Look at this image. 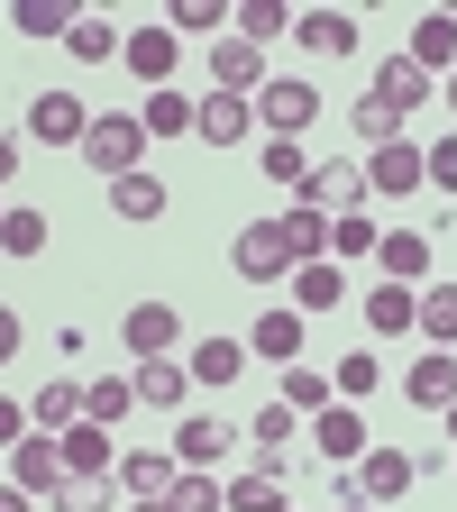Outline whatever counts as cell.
Masks as SVG:
<instances>
[{
	"label": "cell",
	"mask_w": 457,
	"mask_h": 512,
	"mask_svg": "<svg viewBox=\"0 0 457 512\" xmlns=\"http://www.w3.org/2000/svg\"><path fill=\"white\" fill-rule=\"evenodd\" d=\"M138 156H147V119H138V110H92L83 165H92L101 183H119V174H138Z\"/></svg>",
	"instance_id": "obj_1"
},
{
	"label": "cell",
	"mask_w": 457,
	"mask_h": 512,
	"mask_svg": "<svg viewBox=\"0 0 457 512\" xmlns=\"http://www.w3.org/2000/svg\"><path fill=\"white\" fill-rule=\"evenodd\" d=\"M229 266H238V284H293V238H284V220H247L238 238H229Z\"/></svg>",
	"instance_id": "obj_2"
},
{
	"label": "cell",
	"mask_w": 457,
	"mask_h": 512,
	"mask_svg": "<svg viewBox=\"0 0 457 512\" xmlns=\"http://www.w3.org/2000/svg\"><path fill=\"white\" fill-rule=\"evenodd\" d=\"M348 476H357V503H366V512H384L394 494H412V485H421V458H412V448H394V439H375Z\"/></svg>",
	"instance_id": "obj_3"
},
{
	"label": "cell",
	"mask_w": 457,
	"mask_h": 512,
	"mask_svg": "<svg viewBox=\"0 0 457 512\" xmlns=\"http://www.w3.org/2000/svg\"><path fill=\"white\" fill-rule=\"evenodd\" d=\"M421 183H430V147H421V138H384V147H366V192L403 202V192H421Z\"/></svg>",
	"instance_id": "obj_4"
},
{
	"label": "cell",
	"mask_w": 457,
	"mask_h": 512,
	"mask_svg": "<svg viewBox=\"0 0 457 512\" xmlns=\"http://www.w3.org/2000/svg\"><path fill=\"white\" fill-rule=\"evenodd\" d=\"M174 339H183V311L174 302H128L119 311V348L128 357H174Z\"/></svg>",
	"instance_id": "obj_5"
},
{
	"label": "cell",
	"mask_w": 457,
	"mask_h": 512,
	"mask_svg": "<svg viewBox=\"0 0 457 512\" xmlns=\"http://www.w3.org/2000/svg\"><path fill=\"white\" fill-rule=\"evenodd\" d=\"M366 448H375V430H366V412H357V403H330V412L311 421V458H330V467H357Z\"/></svg>",
	"instance_id": "obj_6"
},
{
	"label": "cell",
	"mask_w": 457,
	"mask_h": 512,
	"mask_svg": "<svg viewBox=\"0 0 457 512\" xmlns=\"http://www.w3.org/2000/svg\"><path fill=\"white\" fill-rule=\"evenodd\" d=\"M119 64H128V74H138L147 92H165L174 83V64H183V37L156 19V28H128V46H119Z\"/></svg>",
	"instance_id": "obj_7"
},
{
	"label": "cell",
	"mask_w": 457,
	"mask_h": 512,
	"mask_svg": "<svg viewBox=\"0 0 457 512\" xmlns=\"http://www.w3.org/2000/svg\"><path fill=\"white\" fill-rule=\"evenodd\" d=\"M311 119H320V83H266L256 92V128L266 138H302Z\"/></svg>",
	"instance_id": "obj_8"
},
{
	"label": "cell",
	"mask_w": 457,
	"mask_h": 512,
	"mask_svg": "<svg viewBox=\"0 0 457 512\" xmlns=\"http://www.w3.org/2000/svg\"><path fill=\"white\" fill-rule=\"evenodd\" d=\"M275 74H266V46H247V37H211V92H266Z\"/></svg>",
	"instance_id": "obj_9"
},
{
	"label": "cell",
	"mask_w": 457,
	"mask_h": 512,
	"mask_svg": "<svg viewBox=\"0 0 457 512\" xmlns=\"http://www.w3.org/2000/svg\"><path fill=\"white\" fill-rule=\"evenodd\" d=\"M403 55L421 64L430 83H448V74H457V10H421V19H412V46H403Z\"/></svg>",
	"instance_id": "obj_10"
},
{
	"label": "cell",
	"mask_w": 457,
	"mask_h": 512,
	"mask_svg": "<svg viewBox=\"0 0 457 512\" xmlns=\"http://www.w3.org/2000/svg\"><path fill=\"white\" fill-rule=\"evenodd\" d=\"M83 128H92V110H83L74 92H37V101H28V138H37V147H83Z\"/></svg>",
	"instance_id": "obj_11"
},
{
	"label": "cell",
	"mask_w": 457,
	"mask_h": 512,
	"mask_svg": "<svg viewBox=\"0 0 457 512\" xmlns=\"http://www.w3.org/2000/svg\"><path fill=\"white\" fill-rule=\"evenodd\" d=\"M192 138H202V147H238V138H256V101H247V92H202Z\"/></svg>",
	"instance_id": "obj_12"
},
{
	"label": "cell",
	"mask_w": 457,
	"mask_h": 512,
	"mask_svg": "<svg viewBox=\"0 0 457 512\" xmlns=\"http://www.w3.org/2000/svg\"><path fill=\"white\" fill-rule=\"evenodd\" d=\"M293 46H302L311 64H339V55H357V19H348V10H302V19H293Z\"/></svg>",
	"instance_id": "obj_13"
},
{
	"label": "cell",
	"mask_w": 457,
	"mask_h": 512,
	"mask_svg": "<svg viewBox=\"0 0 457 512\" xmlns=\"http://www.w3.org/2000/svg\"><path fill=\"white\" fill-rule=\"evenodd\" d=\"M55 448H64V476H119V458H128V448H119L101 421H74Z\"/></svg>",
	"instance_id": "obj_14"
},
{
	"label": "cell",
	"mask_w": 457,
	"mask_h": 512,
	"mask_svg": "<svg viewBox=\"0 0 457 512\" xmlns=\"http://www.w3.org/2000/svg\"><path fill=\"white\" fill-rule=\"evenodd\" d=\"M247 357H266V366H293V357H302V311H293V302L256 311V320H247Z\"/></svg>",
	"instance_id": "obj_15"
},
{
	"label": "cell",
	"mask_w": 457,
	"mask_h": 512,
	"mask_svg": "<svg viewBox=\"0 0 457 512\" xmlns=\"http://www.w3.org/2000/svg\"><path fill=\"white\" fill-rule=\"evenodd\" d=\"M128 384H138V403H147V412H183L192 366H183V357H138V366H128Z\"/></svg>",
	"instance_id": "obj_16"
},
{
	"label": "cell",
	"mask_w": 457,
	"mask_h": 512,
	"mask_svg": "<svg viewBox=\"0 0 457 512\" xmlns=\"http://www.w3.org/2000/svg\"><path fill=\"white\" fill-rule=\"evenodd\" d=\"M10 485H28V494H55V485H64V448H55V430H28V439L10 448Z\"/></svg>",
	"instance_id": "obj_17"
},
{
	"label": "cell",
	"mask_w": 457,
	"mask_h": 512,
	"mask_svg": "<svg viewBox=\"0 0 457 512\" xmlns=\"http://www.w3.org/2000/svg\"><path fill=\"white\" fill-rule=\"evenodd\" d=\"M366 330H375V339L421 330V284H384V275H375V293H366Z\"/></svg>",
	"instance_id": "obj_18"
},
{
	"label": "cell",
	"mask_w": 457,
	"mask_h": 512,
	"mask_svg": "<svg viewBox=\"0 0 457 512\" xmlns=\"http://www.w3.org/2000/svg\"><path fill=\"white\" fill-rule=\"evenodd\" d=\"M229 448H238V430L211 421V412H183V421H174V458H183V467H220Z\"/></svg>",
	"instance_id": "obj_19"
},
{
	"label": "cell",
	"mask_w": 457,
	"mask_h": 512,
	"mask_svg": "<svg viewBox=\"0 0 457 512\" xmlns=\"http://www.w3.org/2000/svg\"><path fill=\"white\" fill-rule=\"evenodd\" d=\"M403 403H421V412H448V403H457V348H430V357L403 375Z\"/></svg>",
	"instance_id": "obj_20"
},
{
	"label": "cell",
	"mask_w": 457,
	"mask_h": 512,
	"mask_svg": "<svg viewBox=\"0 0 457 512\" xmlns=\"http://www.w3.org/2000/svg\"><path fill=\"white\" fill-rule=\"evenodd\" d=\"M311 202L330 211V220H348V211H366V165H311Z\"/></svg>",
	"instance_id": "obj_21"
},
{
	"label": "cell",
	"mask_w": 457,
	"mask_h": 512,
	"mask_svg": "<svg viewBox=\"0 0 457 512\" xmlns=\"http://www.w3.org/2000/svg\"><path fill=\"white\" fill-rule=\"evenodd\" d=\"M293 430H302V412H293V403H266V412H256V421H247L256 467H275V476H284V467H293Z\"/></svg>",
	"instance_id": "obj_22"
},
{
	"label": "cell",
	"mask_w": 457,
	"mask_h": 512,
	"mask_svg": "<svg viewBox=\"0 0 457 512\" xmlns=\"http://www.w3.org/2000/svg\"><path fill=\"white\" fill-rule=\"evenodd\" d=\"M174 476H183L174 448H128V458H119V494H138V503H147V494H165Z\"/></svg>",
	"instance_id": "obj_23"
},
{
	"label": "cell",
	"mask_w": 457,
	"mask_h": 512,
	"mask_svg": "<svg viewBox=\"0 0 457 512\" xmlns=\"http://www.w3.org/2000/svg\"><path fill=\"white\" fill-rule=\"evenodd\" d=\"M229 19H238V37L247 46H275V37H293V0H229Z\"/></svg>",
	"instance_id": "obj_24"
},
{
	"label": "cell",
	"mask_w": 457,
	"mask_h": 512,
	"mask_svg": "<svg viewBox=\"0 0 457 512\" xmlns=\"http://www.w3.org/2000/svg\"><path fill=\"white\" fill-rule=\"evenodd\" d=\"M375 266H384V284H421V275H430V238H421V229H384Z\"/></svg>",
	"instance_id": "obj_25"
},
{
	"label": "cell",
	"mask_w": 457,
	"mask_h": 512,
	"mask_svg": "<svg viewBox=\"0 0 457 512\" xmlns=\"http://www.w3.org/2000/svg\"><path fill=\"white\" fill-rule=\"evenodd\" d=\"M366 92H384V101H394V110H403V119H412V110H421V101H430V92H439V83H430V74H421V64H412V55H384V74H375V83H366Z\"/></svg>",
	"instance_id": "obj_26"
},
{
	"label": "cell",
	"mask_w": 457,
	"mask_h": 512,
	"mask_svg": "<svg viewBox=\"0 0 457 512\" xmlns=\"http://www.w3.org/2000/svg\"><path fill=\"white\" fill-rule=\"evenodd\" d=\"M284 238H293V256H302V266H320V256H330V211H320L311 192H293V211H284Z\"/></svg>",
	"instance_id": "obj_27"
},
{
	"label": "cell",
	"mask_w": 457,
	"mask_h": 512,
	"mask_svg": "<svg viewBox=\"0 0 457 512\" xmlns=\"http://www.w3.org/2000/svg\"><path fill=\"white\" fill-rule=\"evenodd\" d=\"M138 119H147V138H192V119H202V101H192V92H147L138 101Z\"/></svg>",
	"instance_id": "obj_28"
},
{
	"label": "cell",
	"mask_w": 457,
	"mask_h": 512,
	"mask_svg": "<svg viewBox=\"0 0 457 512\" xmlns=\"http://www.w3.org/2000/svg\"><path fill=\"white\" fill-rule=\"evenodd\" d=\"M28 421L64 439V430L83 421V384H74V375H55V384H37V403H28Z\"/></svg>",
	"instance_id": "obj_29"
},
{
	"label": "cell",
	"mask_w": 457,
	"mask_h": 512,
	"mask_svg": "<svg viewBox=\"0 0 457 512\" xmlns=\"http://www.w3.org/2000/svg\"><path fill=\"white\" fill-rule=\"evenodd\" d=\"M128 412H138V384H128V375H92V384H83V421L119 430Z\"/></svg>",
	"instance_id": "obj_30"
},
{
	"label": "cell",
	"mask_w": 457,
	"mask_h": 512,
	"mask_svg": "<svg viewBox=\"0 0 457 512\" xmlns=\"http://www.w3.org/2000/svg\"><path fill=\"white\" fill-rule=\"evenodd\" d=\"M348 293V275H339V256H320V266H293V311L311 320V311H330Z\"/></svg>",
	"instance_id": "obj_31"
},
{
	"label": "cell",
	"mask_w": 457,
	"mask_h": 512,
	"mask_svg": "<svg viewBox=\"0 0 457 512\" xmlns=\"http://www.w3.org/2000/svg\"><path fill=\"white\" fill-rule=\"evenodd\" d=\"M183 366H192V384H238L247 375V339H202Z\"/></svg>",
	"instance_id": "obj_32"
},
{
	"label": "cell",
	"mask_w": 457,
	"mask_h": 512,
	"mask_svg": "<svg viewBox=\"0 0 457 512\" xmlns=\"http://www.w3.org/2000/svg\"><path fill=\"white\" fill-rule=\"evenodd\" d=\"M110 211H119V220H165V183H156L147 165L119 174V183H110Z\"/></svg>",
	"instance_id": "obj_33"
},
{
	"label": "cell",
	"mask_w": 457,
	"mask_h": 512,
	"mask_svg": "<svg viewBox=\"0 0 457 512\" xmlns=\"http://www.w3.org/2000/svg\"><path fill=\"white\" fill-rule=\"evenodd\" d=\"M229 512H284V476L275 467H238L229 476Z\"/></svg>",
	"instance_id": "obj_34"
},
{
	"label": "cell",
	"mask_w": 457,
	"mask_h": 512,
	"mask_svg": "<svg viewBox=\"0 0 457 512\" xmlns=\"http://www.w3.org/2000/svg\"><path fill=\"white\" fill-rule=\"evenodd\" d=\"M165 503H174V512H229V485H220L211 467H183V476L165 485Z\"/></svg>",
	"instance_id": "obj_35"
},
{
	"label": "cell",
	"mask_w": 457,
	"mask_h": 512,
	"mask_svg": "<svg viewBox=\"0 0 457 512\" xmlns=\"http://www.w3.org/2000/svg\"><path fill=\"white\" fill-rule=\"evenodd\" d=\"M10 28H19V37H55V46H64V37H74V0H19Z\"/></svg>",
	"instance_id": "obj_36"
},
{
	"label": "cell",
	"mask_w": 457,
	"mask_h": 512,
	"mask_svg": "<svg viewBox=\"0 0 457 512\" xmlns=\"http://www.w3.org/2000/svg\"><path fill=\"white\" fill-rule=\"evenodd\" d=\"M275 403H293L302 421H320V412L339 403V384H330V375H311V366H284V394H275Z\"/></svg>",
	"instance_id": "obj_37"
},
{
	"label": "cell",
	"mask_w": 457,
	"mask_h": 512,
	"mask_svg": "<svg viewBox=\"0 0 457 512\" xmlns=\"http://www.w3.org/2000/svg\"><path fill=\"white\" fill-rule=\"evenodd\" d=\"M330 384H339V403H366L375 384H384V357H375V348H348V357L330 366Z\"/></svg>",
	"instance_id": "obj_38"
},
{
	"label": "cell",
	"mask_w": 457,
	"mask_h": 512,
	"mask_svg": "<svg viewBox=\"0 0 457 512\" xmlns=\"http://www.w3.org/2000/svg\"><path fill=\"white\" fill-rule=\"evenodd\" d=\"M421 339L457 348V284H421Z\"/></svg>",
	"instance_id": "obj_39"
},
{
	"label": "cell",
	"mask_w": 457,
	"mask_h": 512,
	"mask_svg": "<svg viewBox=\"0 0 457 512\" xmlns=\"http://www.w3.org/2000/svg\"><path fill=\"white\" fill-rule=\"evenodd\" d=\"M256 174H266V183H311V156H302V138H266V147H256Z\"/></svg>",
	"instance_id": "obj_40"
},
{
	"label": "cell",
	"mask_w": 457,
	"mask_h": 512,
	"mask_svg": "<svg viewBox=\"0 0 457 512\" xmlns=\"http://www.w3.org/2000/svg\"><path fill=\"white\" fill-rule=\"evenodd\" d=\"M128 46V28H110V19H74V37H64V55H74V64H110Z\"/></svg>",
	"instance_id": "obj_41"
},
{
	"label": "cell",
	"mask_w": 457,
	"mask_h": 512,
	"mask_svg": "<svg viewBox=\"0 0 457 512\" xmlns=\"http://www.w3.org/2000/svg\"><path fill=\"white\" fill-rule=\"evenodd\" d=\"M165 28L174 37H229V0H174Z\"/></svg>",
	"instance_id": "obj_42"
},
{
	"label": "cell",
	"mask_w": 457,
	"mask_h": 512,
	"mask_svg": "<svg viewBox=\"0 0 457 512\" xmlns=\"http://www.w3.org/2000/svg\"><path fill=\"white\" fill-rule=\"evenodd\" d=\"M110 494H119V476H64L55 512H110Z\"/></svg>",
	"instance_id": "obj_43"
},
{
	"label": "cell",
	"mask_w": 457,
	"mask_h": 512,
	"mask_svg": "<svg viewBox=\"0 0 457 512\" xmlns=\"http://www.w3.org/2000/svg\"><path fill=\"white\" fill-rule=\"evenodd\" d=\"M357 138H366V147H384V138H403V110L384 101V92H357Z\"/></svg>",
	"instance_id": "obj_44"
},
{
	"label": "cell",
	"mask_w": 457,
	"mask_h": 512,
	"mask_svg": "<svg viewBox=\"0 0 457 512\" xmlns=\"http://www.w3.org/2000/svg\"><path fill=\"white\" fill-rule=\"evenodd\" d=\"M0 247H10V256H37V247H46V211L10 202V220H0Z\"/></svg>",
	"instance_id": "obj_45"
},
{
	"label": "cell",
	"mask_w": 457,
	"mask_h": 512,
	"mask_svg": "<svg viewBox=\"0 0 457 512\" xmlns=\"http://www.w3.org/2000/svg\"><path fill=\"white\" fill-rule=\"evenodd\" d=\"M384 247V229L366 220V211H348V220H330V256H375Z\"/></svg>",
	"instance_id": "obj_46"
},
{
	"label": "cell",
	"mask_w": 457,
	"mask_h": 512,
	"mask_svg": "<svg viewBox=\"0 0 457 512\" xmlns=\"http://www.w3.org/2000/svg\"><path fill=\"white\" fill-rule=\"evenodd\" d=\"M430 183H439V192H457V128L430 147Z\"/></svg>",
	"instance_id": "obj_47"
},
{
	"label": "cell",
	"mask_w": 457,
	"mask_h": 512,
	"mask_svg": "<svg viewBox=\"0 0 457 512\" xmlns=\"http://www.w3.org/2000/svg\"><path fill=\"white\" fill-rule=\"evenodd\" d=\"M28 430H37V421H28V412H19V403H10V394H0V448H19V439H28Z\"/></svg>",
	"instance_id": "obj_48"
},
{
	"label": "cell",
	"mask_w": 457,
	"mask_h": 512,
	"mask_svg": "<svg viewBox=\"0 0 457 512\" xmlns=\"http://www.w3.org/2000/svg\"><path fill=\"white\" fill-rule=\"evenodd\" d=\"M10 357H19V311L0 302V366H10Z\"/></svg>",
	"instance_id": "obj_49"
},
{
	"label": "cell",
	"mask_w": 457,
	"mask_h": 512,
	"mask_svg": "<svg viewBox=\"0 0 457 512\" xmlns=\"http://www.w3.org/2000/svg\"><path fill=\"white\" fill-rule=\"evenodd\" d=\"M0 512H37V494L28 485H0Z\"/></svg>",
	"instance_id": "obj_50"
},
{
	"label": "cell",
	"mask_w": 457,
	"mask_h": 512,
	"mask_svg": "<svg viewBox=\"0 0 457 512\" xmlns=\"http://www.w3.org/2000/svg\"><path fill=\"white\" fill-rule=\"evenodd\" d=\"M19 174V138H0V183H10Z\"/></svg>",
	"instance_id": "obj_51"
},
{
	"label": "cell",
	"mask_w": 457,
	"mask_h": 512,
	"mask_svg": "<svg viewBox=\"0 0 457 512\" xmlns=\"http://www.w3.org/2000/svg\"><path fill=\"white\" fill-rule=\"evenodd\" d=\"M128 512H174V503H165V494H147V503H128Z\"/></svg>",
	"instance_id": "obj_52"
},
{
	"label": "cell",
	"mask_w": 457,
	"mask_h": 512,
	"mask_svg": "<svg viewBox=\"0 0 457 512\" xmlns=\"http://www.w3.org/2000/svg\"><path fill=\"white\" fill-rule=\"evenodd\" d=\"M439 92H448V119H457V74H448V83H439Z\"/></svg>",
	"instance_id": "obj_53"
},
{
	"label": "cell",
	"mask_w": 457,
	"mask_h": 512,
	"mask_svg": "<svg viewBox=\"0 0 457 512\" xmlns=\"http://www.w3.org/2000/svg\"><path fill=\"white\" fill-rule=\"evenodd\" d=\"M439 421H448V439H457V403H448V412H439Z\"/></svg>",
	"instance_id": "obj_54"
},
{
	"label": "cell",
	"mask_w": 457,
	"mask_h": 512,
	"mask_svg": "<svg viewBox=\"0 0 457 512\" xmlns=\"http://www.w3.org/2000/svg\"><path fill=\"white\" fill-rule=\"evenodd\" d=\"M0 220H10V202H0Z\"/></svg>",
	"instance_id": "obj_55"
},
{
	"label": "cell",
	"mask_w": 457,
	"mask_h": 512,
	"mask_svg": "<svg viewBox=\"0 0 457 512\" xmlns=\"http://www.w3.org/2000/svg\"><path fill=\"white\" fill-rule=\"evenodd\" d=\"M448 458H457V448H448Z\"/></svg>",
	"instance_id": "obj_56"
},
{
	"label": "cell",
	"mask_w": 457,
	"mask_h": 512,
	"mask_svg": "<svg viewBox=\"0 0 457 512\" xmlns=\"http://www.w3.org/2000/svg\"><path fill=\"white\" fill-rule=\"evenodd\" d=\"M357 512H366V503H357Z\"/></svg>",
	"instance_id": "obj_57"
}]
</instances>
